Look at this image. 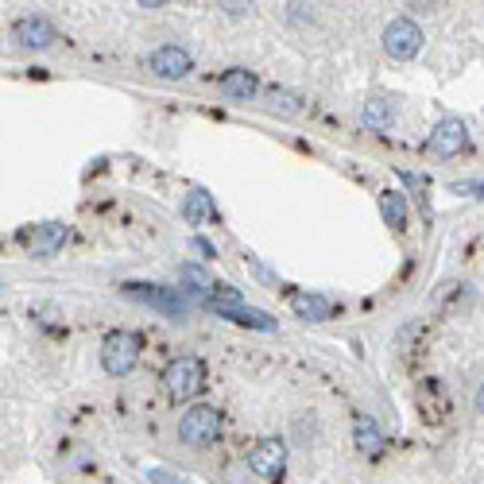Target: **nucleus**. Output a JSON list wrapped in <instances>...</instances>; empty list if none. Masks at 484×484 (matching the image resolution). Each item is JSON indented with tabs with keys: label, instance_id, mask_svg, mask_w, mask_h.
Returning <instances> with one entry per match:
<instances>
[{
	"label": "nucleus",
	"instance_id": "obj_2",
	"mask_svg": "<svg viewBox=\"0 0 484 484\" xmlns=\"http://www.w3.org/2000/svg\"><path fill=\"white\" fill-rule=\"evenodd\" d=\"M140 349H143L140 333H132V330H113L101 342V364H105V372H109V376L132 372L136 361H140Z\"/></svg>",
	"mask_w": 484,
	"mask_h": 484
},
{
	"label": "nucleus",
	"instance_id": "obj_7",
	"mask_svg": "<svg viewBox=\"0 0 484 484\" xmlns=\"http://www.w3.org/2000/svg\"><path fill=\"white\" fill-rule=\"evenodd\" d=\"M67 237H70V229L62 225V221H47V225H39V229H32V233H20V241L32 248V256H39V260H47V256H55L62 244H67Z\"/></svg>",
	"mask_w": 484,
	"mask_h": 484
},
{
	"label": "nucleus",
	"instance_id": "obj_18",
	"mask_svg": "<svg viewBox=\"0 0 484 484\" xmlns=\"http://www.w3.org/2000/svg\"><path fill=\"white\" fill-rule=\"evenodd\" d=\"M182 279H187V283H194V291H209V295H214V279H209V271L205 268H198V264H182Z\"/></svg>",
	"mask_w": 484,
	"mask_h": 484
},
{
	"label": "nucleus",
	"instance_id": "obj_3",
	"mask_svg": "<svg viewBox=\"0 0 484 484\" xmlns=\"http://www.w3.org/2000/svg\"><path fill=\"white\" fill-rule=\"evenodd\" d=\"M217 430H221V411L209 407V403H198V407H190L187 415L178 418V438L187 442V446H194V450L217 442Z\"/></svg>",
	"mask_w": 484,
	"mask_h": 484
},
{
	"label": "nucleus",
	"instance_id": "obj_15",
	"mask_svg": "<svg viewBox=\"0 0 484 484\" xmlns=\"http://www.w3.org/2000/svg\"><path fill=\"white\" fill-rule=\"evenodd\" d=\"M361 121H364V128H372V132H388L391 121H396V109H391V101H384V97H372L369 105H364Z\"/></svg>",
	"mask_w": 484,
	"mask_h": 484
},
{
	"label": "nucleus",
	"instance_id": "obj_21",
	"mask_svg": "<svg viewBox=\"0 0 484 484\" xmlns=\"http://www.w3.org/2000/svg\"><path fill=\"white\" fill-rule=\"evenodd\" d=\"M194 248H198V252H202V256H214V244H209V241H202V237H198V241H194Z\"/></svg>",
	"mask_w": 484,
	"mask_h": 484
},
{
	"label": "nucleus",
	"instance_id": "obj_12",
	"mask_svg": "<svg viewBox=\"0 0 484 484\" xmlns=\"http://www.w3.org/2000/svg\"><path fill=\"white\" fill-rule=\"evenodd\" d=\"M221 94H225L229 101H252L256 97V78L248 74V70H229V74H221Z\"/></svg>",
	"mask_w": 484,
	"mask_h": 484
},
{
	"label": "nucleus",
	"instance_id": "obj_6",
	"mask_svg": "<svg viewBox=\"0 0 484 484\" xmlns=\"http://www.w3.org/2000/svg\"><path fill=\"white\" fill-rule=\"evenodd\" d=\"M248 469H252L256 477H264V480H276L283 469H287V446H283L279 438L260 442V446L248 453Z\"/></svg>",
	"mask_w": 484,
	"mask_h": 484
},
{
	"label": "nucleus",
	"instance_id": "obj_5",
	"mask_svg": "<svg viewBox=\"0 0 484 484\" xmlns=\"http://www.w3.org/2000/svg\"><path fill=\"white\" fill-rule=\"evenodd\" d=\"M121 291H124L128 298H136V303H143V306H155V310L171 314V318H182V314H187V298L175 295L171 287H155V283H124Z\"/></svg>",
	"mask_w": 484,
	"mask_h": 484
},
{
	"label": "nucleus",
	"instance_id": "obj_17",
	"mask_svg": "<svg viewBox=\"0 0 484 484\" xmlns=\"http://www.w3.org/2000/svg\"><path fill=\"white\" fill-rule=\"evenodd\" d=\"M380 214H384V221H388L391 229H403V225H407V202H403V194L384 190V194H380Z\"/></svg>",
	"mask_w": 484,
	"mask_h": 484
},
{
	"label": "nucleus",
	"instance_id": "obj_1",
	"mask_svg": "<svg viewBox=\"0 0 484 484\" xmlns=\"http://www.w3.org/2000/svg\"><path fill=\"white\" fill-rule=\"evenodd\" d=\"M163 384H167V396L175 403H187L205 388V364L198 357H175L163 372Z\"/></svg>",
	"mask_w": 484,
	"mask_h": 484
},
{
	"label": "nucleus",
	"instance_id": "obj_13",
	"mask_svg": "<svg viewBox=\"0 0 484 484\" xmlns=\"http://www.w3.org/2000/svg\"><path fill=\"white\" fill-rule=\"evenodd\" d=\"M291 310L303 322H325L333 314V303H330V298H322V295H295L291 298Z\"/></svg>",
	"mask_w": 484,
	"mask_h": 484
},
{
	"label": "nucleus",
	"instance_id": "obj_22",
	"mask_svg": "<svg viewBox=\"0 0 484 484\" xmlns=\"http://www.w3.org/2000/svg\"><path fill=\"white\" fill-rule=\"evenodd\" d=\"M477 407L484 411V384H480V391H477Z\"/></svg>",
	"mask_w": 484,
	"mask_h": 484
},
{
	"label": "nucleus",
	"instance_id": "obj_9",
	"mask_svg": "<svg viewBox=\"0 0 484 484\" xmlns=\"http://www.w3.org/2000/svg\"><path fill=\"white\" fill-rule=\"evenodd\" d=\"M469 148V128L461 121H453V116H446L438 128H434V136H430V151L442 155V160H453V155H461Z\"/></svg>",
	"mask_w": 484,
	"mask_h": 484
},
{
	"label": "nucleus",
	"instance_id": "obj_8",
	"mask_svg": "<svg viewBox=\"0 0 484 484\" xmlns=\"http://www.w3.org/2000/svg\"><path fill=\"white\" fill-rule=\"evenodd\" d=\"M148 67H151V74L155 78H163V82H178V78H187L190 74V67H194V59L187 55L182 47H160L155 55L148 59Z\"/></svg>",
	"mask_w": 484,
	"mask_h": 484
},
{
	"label": "nucleus",
	"instance_id": "obj_4",
	"mask_svg": "<svg viewBox=\"0 0 484 484\" xmlns=\"http://www.w3.org/2000/svg\"><path fill=\"white\" fill-rule=\"evenodd\" d=\"M384 50H388V59H396V62H411L418 50H423V28L407 16L391 20L384 28Z\"/></svg>",
	"mask_w": 484,
	"mask_h": 484
},
{
	"label": "nucleus",
	"instance_id": "obj_10",
	"mask_svg": "<svg viewBox=\"0 0 484 484\" xmlns=\"http://www.w3.org/2000/svg\"><path fill=\"white\" fill-rule=\"evenodd\" d=\"M12 39H16L23 50H43V47L55 43L59 32H55V23H50V20H43V16H28V20H20V23H16Z\"/></svg>",
	"mask_w": 484,
	"mask_h": 484
},
{
	"label": "nucleus",
	"instance_id": "obj_19",
	"mask_svg": "<svg viewBox=\"0 0 484 484\" xmlns=\"http://www.w3.org/2000/svg\"><path fill=\"white\" fill-rule=\"evenodd\" d=\"M151 484H187V480H178L175 473H167V469H151Z\"/></svg>",
	"mask_w": 484,
	"mask_h": 484
},
{
	"label": "nucleus",
	"instance_id": "obj_20",
	"mask_svg": "<svg viewBox=\"0 0 484 484\" xmlns=\"http://www.w3.org/2000/svg\"><path fill=\"white\" fill-rule=\"evenodd\" d=\"M453 190H457V194H477V198H484V178H480V182H457Z\"/></svg>",
	"mask_w": 484,
	"mask_h": 484
},
{
	"label": "nucleus",
	"instance_id": "obj_11",
	"mask_svg": "<svg viewBox=\"0 0 484 484\" xmlns=\"http://www.w3.org/2000/svg\"><path fill=\"white\" fill-rule=\"evenodd\" d=\"M352 442H357V450L369 453V457L384 453V430L376 426L372 415H357V418H352Z\"/></svg>",
	"mask_w": 484,
	"mask_h": 484
},
{
	"label": "nucleus",
	"instance_id": "obj_16",
	"mask_svg": "<svg viewBox=\"0 0 484 484\" xmlns=\"http://www.w3.org/2000/svg\"><path fill=\"white\" fill-rule=\"evenodd\" d=\"M264 109L276 116H298L303 113V97L291 94V89H268L264 94Z\"/></svg>",
	"mask_w": 484,
	"mask_h": 484
},
{
	"label": "nucleus",
	"instance_id": "obj_14",
	"mask_svg": "<svg viewBox=\"0 0 484 484\" xmlns=\"http://www.w3.org/2000/svg\"><path fill=\"white\" fill-rule=\"evenodd\" d=\"M182 214H187L190 225H205V221L217 217V205H214V198H209L205 190H190L187 202H182Z\"/></svg>",
	"mask_w": 484,
	"mask_h": 484
}]
</instances>
